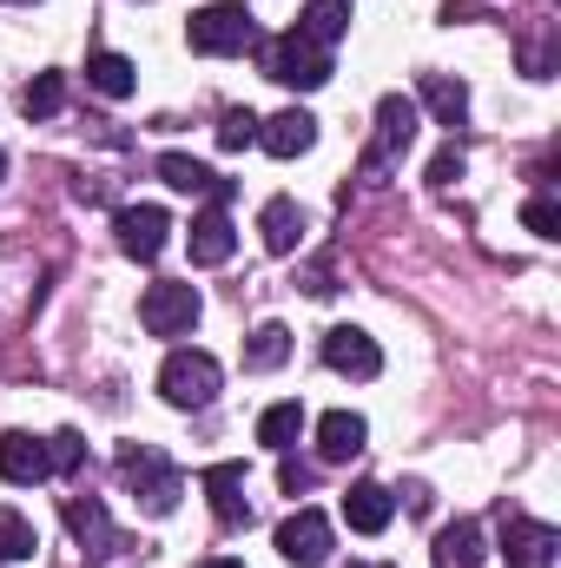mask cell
I'll list each match as a JSON object with an SVG mask.
<instances>
[{
	"label": "cell",
	"instance_id": "1",
	"mask_svg": "<svg viewBox=\"0 0 561 568\" xmlns=\"http://www.w3.org/2000/svg\"><path fill=\"white\" fill-rule=\"evenodd\" d=\"M113 469H120V483L140 496L152 516H172V509H178V496H185V476H178V469H172V456H165V449H152V443H126Z\"/></svg>",
	"mask_w": 561,
	"mask_h": 568
},
{
	"label": "cell",
	"instance_id": "2",
	"mask_svg": "<svg viewBox=\"0 0 561 568\" xmlns=\"http://www.w3.org/2000/svg\"><path fill=\"white\" fill-rule=\"evenodd\" d=\"M185 40H192V53L225 60V53L258 47V20H252V7H245V0H218V7H198V13L185 20Z\"/></svg>",
	"mask_w": 561,
	"mask_h": 568
},
{
	"label": "cell",
	"instance_id": "3",
	"mask_svg": "<svg viewBox=\"0 0 561 568\" xmlns=\"http://www.w3.org/2000/svg\"><path fill=\"white\" fill-rule=\"evenodd\" d=\"M218 384H225V371H218L212 351H172V357L159 364V397H165L172 410H205V404L218 397Z\"/></svg>",
	"mask_w": 561,
	"mask_h": 568
},
{
	"label": "cell",
	"instance_id": "4",
	"mask_svg": "<svg viewBox=\"0 0 561 568\" xmlns=\"http://www.w3.org/2000/svg\"><path fill=\"white\" fill-rule=\"evenodd\" d=\"M258 67H265V80H278V87H297V93H317V87L330 80V53H324V47H310L297 27L258 47Z\"/></svg>",
	"mask_w": 561,
	"mask_h": 568
},
{
	"label": "cell",
	"instance_id": "5",
	"mask_svg": "<svg viewBox=\"0 0 561 568\" xmlns=\"http://www.w3.org/2000/svg\"><path fill=\"white\" fill-rule=\"evenodd\" d=\"M417 126H422V106L410 100V93H384V100H377V140H370V152H364V179H370V185L410 152Z\"/></svg>",
	"mask_w": 561,
	"mask_h": 568
},
{
	"label": "cell",
	"instance_id": "6",
	"mask_svg": "<svg viewBox=\"0 0 561 568\" xmlns=\"http://www.w3.org/2000/svg\"><path fill=\"white\" fill-rule=\"evenodd\" d=\"M198 311H205L198 284H145V297H140V324L152 337H185L198 324Z\"/></svg>",
	"mask_w": 561,
	"mask_h": 568
},
{
	"label": "cell",
	"instance_id": "7",
	"mask_svg": "<svg viewBox=\"0 0 561 568\" xmlns=\"http://www.w3.org/2000/svg\"><path fill=\"white\" fill-rule=\"evenodd\" d=\"M330 542H337V529H330L324 509H297V516L278 523V556L290 568H324L330 562Z\"/></svg>",
	"mask_w": 561,
	"mask_h": 568
},
{
	"label": "cell",
	"instance_id": "8",
	"mask_svg": "<svg viewBox=\"0 0 561 568\" xmlns=\"http://www.w3.org/2000/svg\"><path fill=\"white\" fill-rule=\"evenodd\" d=\"M317 351H324V364H330L337 377H377V371H384L377 337H370V331H357V324H330Z\"/></svg>",
	"mask_w": 561,
	"mask_h": 568
},
{
	"label": "cell",
	"instance_id": "9",
	"mask_svg": "<svg viewBox=\"0 0 561 568\" xmlns=\"http://www.w3.org/2000/svg\"><path fill=\"white\" fill-rule=\"evenodd\" d=\"M113 232H120V252H126V258L152 265V258L165 252L172 219H165V205H120V212H113Z\"/></svg>",
	"mask_w": 561,
	"mask_h": 568
},
{
	"label": "cell",
	"instance_id": "10",
	"mask_svg": "<svg viewBox=\"0 0 561 568\" xmlns=\"http://www.w3.org/2000/svg\"><path fill=\"white\" fill-rule=\"evenodd\" d=\"M502 556H509V568H555L561 536L536 516H502Z\"/></svg>",
	"mask_w": 561,
	"mask_h": 568
},
{
	"label": "cell",
	"instance_id": "11",
	"mask_svg": "<svg viewBox=\"0 0 561 568\" xmlns=\"http://www.w3.org/2000/svg\"><path fill=\"white\" fill-rule=\"evenodd\" d=\"M47 476H53L47 443H40V436H27V429H7V436H0V483L33 489V483H47Z\"/></svg>",
	"mask_w": 561,
	"mask_h": 568
},
{
	"label": "cell",
	"instance_id": "12",
	"mask_svg": "<svg viewBox=\"0 0 561 568\" xmlns=\"http://www.w3.org/2000/svg\"><path fill=\"white\" fill-rule=\"evenodd\" d=\"M159 179H165L172 192H205L212 205H225V199L238 192L232 179H218V172H212V165H198L192 152H159Z\"/></svg>",
	"mask_w": 561,
	"mask_h": 568
},
{
	"label": "cell",
	"instance_id": "13",
	"mask_svg": "<svg viewBox=\"0 0 561 568\" xmlns=\"http://www.w3.org/2000/svg\"><path fill=\"white\" fill-rule=\"evenodd\" d=\"M67 529H73V542L100 562V556H113V516H106V503L100 496H67Z\"/></svg>",
	"mask_w": 561,
	"mask_h": 568
},
{
	"label": "cell",
	"instance_id": "14",
	"mask_svg": "<svg viewBox=\"0 0 561 568\" xmlns=\"http://www.w3.org/2000/svg\"><path fill=\"white\" fill-rule=\"evenodd\" d=\"M258 145H265L272 159H297V152L317 145V120H310L304 106H284L272 120H258Z\"/></svg>",
	"mask_w": 561,
	"mask_h": 568
},
{
	"label": "cell",
	"instance_id": "15",
	"mask_svg": "<svg viewBox=\"0 0 561 568\" xmlns=\"http://www.w3.org/2000/svg\"><path fill=\"white\" fill-rule=\"evenodd\" d=\"M198 483H205L212 516H218L225 529H245V523H252V509H245V496H238V489H245V463H212Z\"/></svg>",
	"mask_w": 561,
	"mask_h": 568
},
{
	"label": "cell",
	"instance_id": "16",
	"mask_svg": "<svg viewBox=\"0 0 561 568\" xmlns=\"http://www.w3.org/2000/svg\"><path fill=\"white\" fill-rule=\"evenodd\" d=\"M390 516H397V496H390L384 483H350V489H344V523H350L357 536H384Z\"/></svg>",
	"mask_w": 561,
	"mask_h": 568
},
{
	"label": "cell",
	"instance_id": "17",
	"mask_svg": "<svg viewBox=\"0 0 561 568\" xmlns=\"http://www.w3.org/2000/svg\"><path fill=\"white\" fill-rule=\"evenodd\" d=\"M364 443H370V424H364L357 410H324V417H317V456H324V463H350Z\"/></svg>",
	"mask_w": 561,
	"mask_h": 568
},
{
	"label": "cell",
	"instance_id": "18",
	"mask_svg": "<svg viewBox=\"0 0 561 568\" xmlns=\"http://www.w3.org/2000/svg\"><path fill=\"white\" fill-rule=\"evenodd\" d=\"M232 252H238V232H232L225 205H205V212L192 219V265H225Z\"/></svg>",
	"mask_w": 561,
	"mask_h": 568
},
{
	"label": "cell",
	"instance_id": "19",
	"mask_svg": "<svg viewBox=\"0 0 561 568\" xmlns=\"http://www.w3.org/2000/svg\"><path fill=\"white\" fill-rule=\"evenodd\" d=\"M436 568H482V523L456 516L449 529H436Z\"/></svg>",
	"mask_w": 561,
	"mask_h": 568
},
{
	"label": "cell",
	"instance_id": "20",
	"mask_svg": "<svg viewBox=\"0 0 561 568\" xmlns=\"http://www.w3.org/2000/svg\"><path fill=\"white\" fill-rule=\"evenodd\" d=\"M258 232H265V252H272V258H290L297 239H304V212H297V199H272V205L258 212Z\"/></svg>",
	"mask_w": 561,
	"mask_h": 568
},
{
	"label": "cell",
	"instance_id": "21",
	"mask_svg": "<svg viewBox=\"0 0 561 568\" xmlns=\"http://www.w3.org/2000/svg\"><path fill=\"white\" fill-rule=\"evenodd\" d=\"M297 33H304L310 47H324V53H330V47L350 33V0H310V7H304V20H297Z\"/></svg>",
	"mask_w": 561,
	"mask_h": 568
},
{
	"label": "cell",
	"instance_id": "22",
	"mask_svg": "<svg viewBox=\"0 0 561 568\" xmlns=\"http://www.w3.org/2000/svg\"><path fill=\"white\" fill-rule=\"evenodd\" d=\"M86 87L106 93V100H126V93L140 87V67H133L126 53H93V60H86Z\"/></svg>",
	"mask_w": 561,
	"mask_h": 568
},
{
	"label": "cell",
	"instance_id": "23",
	"mask_svg": "<svg viewBox=\"0 0 561 568\" xmlns=\"http://www.w3.org/2000/svg\"><path fill=\"white\" fill-rule=\"evenodd\" d=\"M422 106H429L442 126H462V113H469V87L449 80V73H422Z\"/></svg>",
	"mask_w": 561,
	"mask_h": 568
},
{
	"label": "cell",
	"instance_id": "24",
	"mask_svg": "<svg viewBox=\"0 0 561 568\" xmlns=\"http://www.w3.org/2000/svg\"><path fill=\"white\" fill-rule=\"evenodd\" d=\"M297 436H304V404H272V410L258 417V443L278 449V456L297 443Z\"/></svg>",
	"mask_w": 561,
	"mask_h": 568
},
{
	"label": "cell",
	"instance_id": "25",
	"mask_svg": "<svg viewBox=\"0 0 561 568\" xmlns=\"http://www.w3.org/2000/svg\"><path fill=\"white\" fill-rule=\"evenodd\" d=\"M67 106V73H33V87L20 93V113L27 120H53Z\"/></svg>",
	"mask_w": 561,
	"mask_h": 568
},
{
	"label": "cell",
	"instance_id": "26",
	"mask_svg": "<svg viewBox=\"0 0 561 568\" xmlns=\"http://www.w3.org/2000/svg\"><path fill=\"white\" fill-rule=\"evenodd\" d=\"M284 357H290V331L284 324H258L252 344H245V371H278Z\"/></svg>",
	"mask_w": 561,
	"mask_h": 568
},
{
	"label": "cell",
	"instance_id": "27",
	"mask_svg": "<svg viewBox=\"0 0 561 568\" xmlns=\"http://www.w3.org/2000/svg\"><path fill=\"white\" fill-rule=\"evenodd\" d=\"M40 549V536H33V523L20 516V509H0V568L7 562H27Z\"/></svg>",
	"mask_w": 561,
	"mask_h": 568
},
{
	"label": "cell",
	"instance_id": "28",
	"mask_svg": "<svg viewBox=\"0 0 561 568\" xmlns=\"http://www.w3.org/2000/svg\"><path fill=\"white\" fill-rule=\"evenodd\" d=\"M218 145H225V152H245V145H258V113H252V106H232V113L218 120Z\"/></svg>",
	"mask_w": 561,
	"mask_h": 568
},
{
	"label": "cell",
	"instance_id": "29",
	"mask_svg": "<svg viewBox=\"0 0 561 568\" xmlns=\"http://www.w3.org/2000/svg\"><path fill=\"white\" fill-rule=\"evenodd\" d=\"M47 463H53V476H73V469L86 463V443H80V429H60V436H47Z\"/></svg>",
	"mask_w": 561,
	"mask_h": 568
},
{
	"label": "cell",
	"instance_id": "30",
	"mask_svg": "<svg viewBox=\"0 0 561 568\" xmlns=\"http://www.w3.org/2000/svg\"><path fill=\"white\" fill-rule=\"evenodd\" d=\"M522 225H529L536 239H561V205L555 199H529V205H522Z\"/></svg>",
	"mask_w": 561,
	"mask_h": 568
},
{
	"label": "cell",
	"instance_id": "31",
	"mask_svg": "<svg viewBox=\"0 0 561 568\" xmlns=\"http://www.w3.org/2000/svg\"><path fill=\"white\" fill-rule=\"evenodd\" d=\"M456 179H462V145H442L429 159V185H456Z\"/></svg>",
	"mask_w": 561,
	"mask_h": 568
},
{
	"label": "cell",
	"instance_id": "32",
	"mask_svg": "<svg viewBox=\"0 0 561 568\" xmlns=\"http://www.w3.org/2000/svg\"><path fill=\"white\" fill-rule=\"evenodd\" d=\"M278 483L290 489V496H304V489H310V463H297V456L284 449V463H278Z\"/></svg>",
	"mask_w": 561,
	"mask_h": 568
},
{
	"label": "cell",
	"instance_id": "33",
	"mask_svg": "<svg viewBox=\"0 0 561 568\" xmlns=\"http://www.w3.org/2000/svg\"><path fill=\"white\" fill-rule=\"evenodd\" d=\"M198 568H245V562H232V556H212V562H198Z\"/></svg>",
	"mask_w": 561,
	"mask_h": 568
},
{
	"label": "cell",
	"instance_id": "34",
	"mask_svg": "<svg viewBox=\"0 0 561 568\" xmlns=\"http://www.w3.org/2000/svg\"><path fill=\"white\" fill-rule=\"evenodd\" d=\"M350 568H390V562H350Z\"/></svg>",
	"mask_w": 561,
	"mask_h": 568
},
{
	"label": "cell",
	"instance_id": "35",
	"mask_svg": "<svg viewBox=\"0 0 561 568\" xmlns=\"http://www.w3.org/2000/svg\"><path fill=\"white\" fill-rule=\"evenodd\" d=\"M0 179H7V152H0Z\"/></svg>",
	"mask_w": 561,
	"mask_h": 568
}]
</instances>
